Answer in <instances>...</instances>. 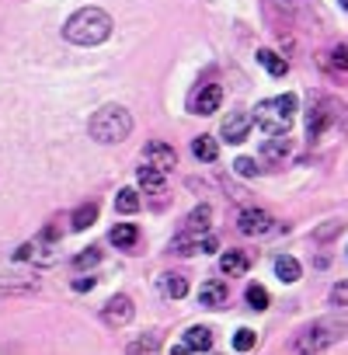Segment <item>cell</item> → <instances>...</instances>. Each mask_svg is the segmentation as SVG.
I'll return each mask as SVG.
<instances>
[{"instance_id":"cell-1","label":"cell","mask_w":348,"mask_h":355,"mask_svg":"<svg viewBox=\"0 0 348 355\" xmlns=\"http://www.w3.org/2000/svg\"><path fill=\"white\" fill-rule=\"evenodd\" d=\"M63 35L73 46H98L112 35V18L101 8H80L77 15H70V21L63 25Z\"/></svg>"},{"instance_id":"cell-2","label":"cell","mask_w":348,"mask_h":355,"mask_svg":"<svg viewBox=\"0 0 348 355\" xmlns=\"http://www.w3.org/2000/svg\"><path fill=\"white\" fill-rule=\"evenodd\" d=\"M348 334V317H324L313 320L310 327H303L293 341V352H324L334 341H341Z\"/></svg>"},{"instance_id":"cell-3","label":"cell","mask_w":348,"mask_h":355,"mask_svg":"<svg viewBox=\"0 0 348 355\" xmlns=\"http://www.w3.org/2000/svg\"><path fill=\"white\" fill-rule=\"evenodd\" d=\"M296 119V94H279V98H268L254 108V122L261 132L275 136V132H289Z\"/></svg>"},{"instance_id":"cell-4","label":"cell","mask_w":348,"mask_h":355,"mask_svg":"<svg viewBox=\"0 0 348 355\" xmlns=\"http://www.w3.org/2000/svg\"><path fill=\"white\" fill-rule=\"evenodd\" d=\"M132 132V115L122 105H105L91 115V136L98 143H122Z\"/></svg>"},{"instance_id":"cell-5","label":"cell","mask_w":348,"mask_h":355,"mask_svg":"<svg viewBox=\"0 0 348 355\" xmlns=\"http://www.w3.org/2000/svg\"><path fill=\"white\" fill-rule=\"evenodd\" d=\"M334 119H338V101H331V98H317V101L310 105V112H306V136L317 139Z\"/></svg>"},{"instance_id":"cell-6","label":"cell","mask_w":348,"mask_h":355,"mask_svg":"<svg viewBox=\"0 0 348 355\" xmlns=\"http://www.w3.org/2000/svg\"><path fill=\"white\" fill-rule=\"evenodd\" d=\"M216 248H220V241L213 234H192V230L174 237V244H171V251H178V254H209Z\"/></svg>"},{"instance_id":"cell-7","label":"cell","mask_w":348,"mask_h":355,"mask_svg":"<svg viewBox=\"0 0 348 355\" xmlns=\"http://www.w3.org/2000/svg\"><path fill=\"white\" fill-rule=\"evenodd\" d=\"M251 125H254V115H251V112H230V115L223 119L220 132H223L227 143H244L247 132H251Z\"/></svg>"},{"instance_id":"cell-8","label":"cell","mask_w":348,"mask_h":355,"mask_svg":"<svg viewBox=\"0 0 348 355\" xmlns=\"http://www.w3.org/2000/svg\"><path fill=\"white\" fill-rule=\"evenodd\" d=\"M220 101H223V87H220V84H202V87L192 94L189 108H192L195 115H213V112L220 108Z\"/></svg>"},{"instance_id":"cell-9","label":"cell","mask_w":348,"mask_h":355,"mask_svg":"<svg viewBox=\"0 0 348 355\" xmlns=\"http://www.w3.org/2000/svg\"><path fill=\"white\" fill-rule=\"evenodd\" d=\"M237 230H241L244 237H261V234L272 230V216H268L265 209H244V213L237 216Z\"/></svg>"},{"instance_id":"cell-10","label":"cell","mask_w":348,"mask_h":355,"mask_svg":"<svg viewBox=\"0 0 348 355\" xmlns=\"http://www.w3.org/2000/svg\"><path fill=\"white\" fill-rule=\"evenodd\" d=\"M101 320H105L108 327H125V324L132 320V300H129V296H112V300L105 303V310H101Z\"/></svg>"},{"instance_id":"cell-11","label":"cell","mask_w":348,"mask_h":355,"mask_svg":"<svg viewBox=\"0 0 348 355\" xmlns=\"http://www.w3.org/2000/svg\"><path fill=\"white\" fill-rule=\"evenodd\" d=\"M143 160L157 164L160 171H174V167H178V153H174V146L171 143H160V139H153V143L143 146Z\"/></svg>"},{"instance_id":"cell-12","label":"cell","mask_w":348,"mask_h":355,"mask_svg":"<svg viewBox=\"0 0 348 355\" xmlns=\"http://www.w3.org/2000/svg\"><path fill=\"white\" fill-rule=\"evenodd\" d=\"M39 293V279L28 275H0V296H32Z\"/></svg>"},{"instance_id":"cell-13","label":"cell","mask_w":348,"mask_h":355,"mask_svg":"<svg viewBox=\"0 0 348 355\" xmlns=\"http://www.w3.org/2000/svg\"><path fill=\"white\" fill-rule=\"evenodd\" d=\"M227 296H230V289H227V282H223V279H209V282H202V289H199V303H202V306H209V310L223 306V303H227Z\"/></svg>"},{"instance_id":"cell-14","label":"cell","mask_w":348,"mask_h":355,"mask_svg":"<svg viewBox=\"0 0 348 355\" xmlns=\"http://www.w3.org/2000/svg\"><path fill=\"white\" fill-rule=\"evenodd\" d=\"M289 153H293L289 132H275V136H268L265 146H261V157H265V160H282V157H289Z\"/></svg>"},{"instance_id":"cell-15","label":"cell","mask_w":348,"mask_h":355,"mask_svg":"<svg viewBox=\"0 0 348 355\" xmlns=\"http://www.w3.org/2000/svg\"><path fill=\"white\" fill-rule=\"evenodd\" d=\"M139 185H143L146 192H164V185H167V171H160L157 164L143 160V167H139Z\"/></svg>"},{"instance_id":"cell-16","label":"cell","mask_w":348,"mask_h":355,"mask_svg":"<svg viewBox=\"0 0 348 355\" xmlns=\"http://www.w3.org/2000/svg\"><path fill=\"white\" fill-rule=\"evenodd\" d=\"M247 268H251V258H247L244 251H227V254L220 258V272H223V275H230V279L244 275Z\"/></svg>"},{"instance_id":"cell-17","label":"cell","mask_w":348,"mask_h":355,"mask_svg":"<svg viewBox=\"0 0 348 355\" xmlns=\"http://www.w3.org/2000/svg\"><path fill=\"white\" fill-rule=\"evenodd\" d=\"M192 153H195L202 164H213V160L220 157V143H216L213 136H195V139H192Z\"/></svg>"},{"instance_id":"cell-18","label":"cell","mask_w":348,"mask_h":355,"mask_svg":"<svg viewBox=\"0 0 348 355\" xmlns=\"http://www.w3.org/2000/svg\"><path fill=\"white\" fill-rule=\"evenodd\" d=\"M209 220H213V206H195L192 213H189V220H185V230H192V234H206L209 230Z\"/></svg>"},{"instance_id":"cell-19","label":"cell","mask_w":348,"mask_h":355,"mask_svg":"<svg viewBox=\"0 0 348 355\" xmlns=\"http://www.w3.org/2000/svg\"><path fill=\"white\" fill-rule=\"evenodd\" d=\"M185 345H189L192 352H209V348H213V331H209V327H202V324H195V327H189Z\"/></svg>"},{"instance_id":"cell-20","label":"cell","mask_w":348,"mask_h":355,"mask_svg":"<svg viewBox=\"0 0 348 355\" xmlns=\"http://www.w3.org/2000/svg\"><path fill=\"white\" fill-rule=\"evenodd\" d=\"M258 63H261L272 77H286V70H289V63H286L279 53H272V49H258Z\"/></svg>"},{"instance_id":"cell-21","label":"cell","mask_w":348,"mask_h":355,"mask_svg":"<svg viewBox=\"0 0 348 355\" xmlns=\"http://www.w3.org/2000/svg\"><path fill=\"white\" fill-rule=\"evenodd\" d=\"M136 241H139V230H136L132 223H119V227L112 230V244H115V248H122V251H129Z\"/></svg>"},{"instance_id":"cell-22","label":"cell","mask_w":348,"mask_h":355,"mask_svg":"<svg viewBox=\"0 0 348 355\" xmlns=\"http://www.w3.org/2000/svg\"><path fill=\"white\" fill-rule=\"evenodd\" d=\"M275 275H279L282 282H296V279L303 275V268H299V261H296V258L282 254V258H275Z\"/></svg>"},{"instance_id":"cell-23","label":"cell","mask_w":348,"mask_h":355,"mask_svg":"<svg viewBox=\"0 0 348 355\" xmlns=\"http://www.w3.org/2000/svg\"><path fill=\"white\" fill-rule=\"evenodd\" d=\"M327 67L334 73H348V42H338L331 53H327Z\"/></svg>"},{"instance_id":"cell-24","label":"cell","mask_w":348,"mask_h":355,"mask_svg":"<svg viewBox=\"0 0 348 355\" xmlns=\"http://www.w3.org/2000/svg\"><path fill=\"white\" fill-rule=\"evenodd\" d=\"M160 286H164V293H167L171 300H182V296L189 293V279H185V275H164Z\"/></svg>"},{"instance_id":"cell-25","label":"cell","mask_w":348,"mask_h":355,"mask_svg":"<svg viewBox=\"0 0 348 355\" xmlns=\"http://www.w3.org/2000/svg\"><path fill=\"white\" fill-rule=\"evenodd\" d=\"M115 209H119L122 216H132V213L139 209V196H136L132 189H122V192L115 196Z\"/></svg>"},{"instance_id":"cell-26","label":"cell","mask_w":348,"mask_h":355,"mask_svg":"<svg viewBox=\"0 0 348 355\" xmlns=\"http://www.w3.org/2000/svg\"><path fill=\"white\" fill-rule=\"evenodd\" d=\"M94 220H98V202H84V206L73 213V230H87Z\"/></svg>"},{"instance_id":"cell-27","label":"cell","mask_w":348,"mask_h":355,"mask_svg":"<svg viewBox=\"0 0 348 355\" xmlns=\"http://www.w3.org/2000/svg\"><path fill=\"white\" fill-rule=\"evenodd\" d=\"M244 296H247L251 310H265V306H268V289H265V286H258V282H254V286H247V293H244Z\"/></svg>"},{"instance_id":"cell-28","label":"cell","mask_w":348,"mask_h":355,"mask_svg":"<svg viewBox=\"0 0 348 355\" xmlns=\"http://www.w3.org/2000/svg\"><path fill=\"white\" fill-rule=\"evenodd\" d=\"M254 341H258V334H254L251 327H241V331L234 334V348H237V352H251Z\"/></svg>"},{"instance_id":"cell-29","label":"cell","mask_w":348,"mask_h":355,"mask_svg":"<svg viewBox=\"0 0 348 355\" xmlns=\"http://www.w3.org/2000/svg\"><path fill=\"white\" fill-rule=\"evenodd\" d=\"M101 261V251L98 248H87V251H80L77 258H73V268H94Z\"/></svg>"},{"instance_id":"cell-30","label":"cell","mask_w":348,"mask_h":355,"mask_svg":"<svg viewBox=\"0 0 348 355\" xmlns=\"http://www.w3.org/2000/svg\"><path fill=\"white\" fill-rule=\"evenodd\" d=\"M331 306H348V279L331 289Z\"/></svg>"},{"instance_id":"cell-31","label":"cell","mask_w":348,"mask_h":355,"mask_svg":"<svg viewBox=\"0 0 348 355\" xmlns=\"http://www.w3.org/2000/svg\"><path fill=\"white\" fill-rule=\"evenodd\" d=\"M234 171L244 174V178H254V174H258V164H254L251 157H241V160H234Z\"/></svg>"},{"instance_id":"cell-32","label":"cell","mask_w":348,"mask_h":355,"mask_svg":"<svg viewBox=\"0 0 348 355\" xmlns=\"http://www.w3.org/2000/svg\"><path fill=\"white\" fill-rule=\"evenodd\" d=\"M157 348H160V345H157V338H139V341H132V345H129V352H132V355H136V352H157Z\"/></svg>"},{"instance_id":"cell-33","label":"cell","mask_w":348,"mask_h":355,"mask_svg":"<svg viewBox=\"0 0 348 355\" xmlns=\"http://www.w3.org/2000/svg\"><path fill=\"white\" fill-rule=\"evenodd\" d=\"M73 289L77 293H87V289H94V279H87V275L84 279H73Z\"/></svg>"},{"instance_id":"cell-34","label":"cell","mask_w":348,"mask_h":355,"mask_svg":"<svg viewBox=\"0 0 348 355\" xmlns=\"http://www.w3.org/2000/svg\"><path fill=\"white\" fill-rule=\"evenodd\" d=\"M334 234H338V223H331V227L317 230V241H327V237H334Z\"/></svg>"},{"instance_id":"cell-35","label":"cell","mask_w":348,"mask_h":355,"mask_svg":"<svg viewBox=\"0 0 348 355\" xmlns=\"http://www.w3.org/2000/svg\"><path fill=\"white\" fill-rule=\"evenodd\" d=\"M341 8H345V11H348V0H341Z\"/></svg>"}]
</instances>
